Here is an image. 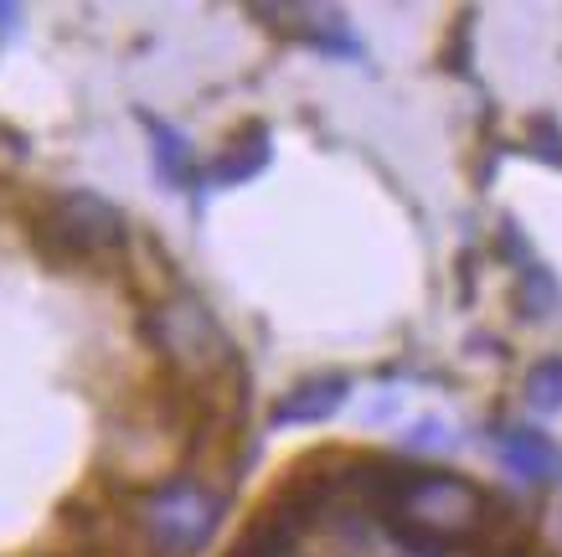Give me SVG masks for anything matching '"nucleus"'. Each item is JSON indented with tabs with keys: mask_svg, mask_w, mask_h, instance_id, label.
I'll use <instances>...</instances> for the list:
<instances>
[{
	"mask_svg": "<svg viewBox=\"0 0 562 557\" xmlns=\"http://www.w3.org/2000/svg\"><path fill=\"white\" fill-rule=\"evenodd\" d=\"M372 511L392 526V537L418 557L460 553L485 532V495L470 480L443 470H392L376 475Z\"/></svg>",
	"mask_w": 562,
	"mask_h": 557,
	"instance_id": "1",
	"label": "nucleus"
},
{
	"mask_svg": "<svg viewBox=\"0 0 562 557\" xmlns=\"http://www.w3.org/2000/svg\"><path fill=\"white\" fill-rule=\"evenodd\" d=\"M222 522V490L206 480H166L135 501V532L155 557H196Z\"/></svg>",
	"mask_w": 562,
	"mask_h": 557,
	"instance_id": "2",
	"label": "nucleus"
},
{
	"mask_svg": "<svg viewBox=\"0 0 562 557\" xmlns=\"http://www.w3.org/2000/svg\"><path fill=\"white\" fill-rule=\"evenodd\" d=\"M36 233H42V243H52L57 254L99 258V254H114L124 243V218L103 202L99 191H57V197L42 207Z\"/></svg>",
	"mask_w": 562,
	"mask_h": 557,
	"instance_id": "3",
	"label": "nucleus"
},
{
	"mask_svg": "<svg viewBox=\"0 0 562 557\" xmlns=\"http://www.w3.org/2000/svg\"><path fill=\"white\" fill-rule=\"evenodd\" d=\"M341 403H346V377H310V382H300L294 392L279 398L273 423H321Z\"/></svg>",
	"mask_w": 562,
	"mask_h": 557,
	"instance_id": "4",
	"label": "nucleus"
},
{
	"mask_svg": "<svg viewBox=\"0 0 562 557\" xmlns=\"http://www.w3.org/2000/svg\"><path fill=\"white\" fill-rule=\"evenodd\" d=\"M501 459H506V470H516L521 480H542L558 459H552V444L542 434H531V428H506L501 434Z\"/></svg>",
	"mask_w": 562,
	"mask_h": 557,
	"instance_id": "5",
	"label": "nucleus"
},
{
	"mask_svg": "<svg viewBox=\"0 0 562 557\" xmlns=\"http://www.w3.org/2000/svg\"><path fill=\"white\" fill-rule=\"evenodd\" d=\"M150 135H155V145H166V155H155L160 176H166V181H187L191 170H196V160H191V145L176 135L171 124H150Z\"/></svg>",
	"mask_w": 562,
	"mask_h": 557,
	"instance_id": "6",
	"label": "nucleus"
},
{
	"mask_svg": "<svg viewBox=\"0 0 562 557\" xmlns=\"http://www.w3.org/2000/svg\"><path fill=\"white\" fill-rule=\"evenodd\" d=\"M527 403L531 408H562V356L542 361V367L527 377Z\"/></svg>",
	"mask_w": 562,
	"mask_h": 557,
	"instance_id": "7",
	"label": "nucleus"
},
{
	"mask_svg": "<svg viewBox=\"0 0 562 557\" xmlns=\"http://www.w3.org/2000/svg\"><path fill=\"white\" fill-rule=\"evenodd\" d=\"M21 21V11L16 5H0V36H11V26Z\"/></svg>",
	"mask_w": 562,
	"mask_h": 557,
	"instance_id": "8",
	"label": "nucleus"
}]
</instances>
